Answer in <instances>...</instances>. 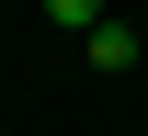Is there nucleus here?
Masks as SVG:
<instances>
[{
    "label": "nucleus",
    "instance_id": "f257e3e1",
    "mask_svg": "<svg viewBox=\"0 0 148 136\" xmlns=\"http://www.w3.org/2000/svg\"><path fill=\"white\" fill-rule=\"evenodd\" d=\"M91 68H137V34L125 23H91Z\"/></svg>",
    "mask_w": 148,
    "mask_h": 136
},
{
    "label": "nucleus",
    "instance_id": "f03ea898",
    "mask_svg": "<svg viewBox=\"0 0 148 136\" xmlns=\"http://www.w3.org/2000/svg\"><path fill=\"white\" fill-rule=\"evenodd\" d=\"M46 12L69 23V34H91V23H103V0H46Z\"/></svg>",
    "mask_w": 148,
    "mask_h": 136
}]
</instances>
